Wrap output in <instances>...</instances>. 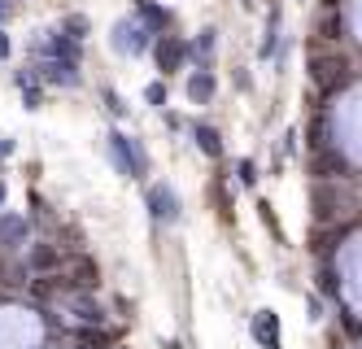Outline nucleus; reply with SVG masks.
I'll list each match as a JSON object with an SVG mask.
<instances>
[{
    "mask_svg": "<svg viewBox=\"0 0 362 349\" xmlns=\"http://www.w3.org/2000/svg\"><path fill=\"white\" fill-rule=\"evenodd\" d=\"M310 79H315L319 92H336L349 79V62L341 57V52H327V57H315L310 62Z\"/></svg>",
    "mask_w": 362,
    "mask_h": 349,
    "instance_id": "f257e3e1",
    "label": "nucleus"
},
{
    "mask_svg": "<svg viewBox=\"0 0 362 349\" xmlns=\"http://www.w3.org/2000/svg\"><path fill=\"white\" fill-rule=\"evenodd\" d=\"M110 144H114V157H118V166L127 175H144L148 171V157H144V149L132 136H110Z\"/></svg>",
    "mask_w": 362,
    "mask_h": 349,
    "instance_id": "f03ea898",
    "label": "nucleus"
},
{
    "mask_svg": "<svg viewBox=\"0 0 362 349\" xmlns=\"http://www.w3.org/2000/svg\"><path fill=\"white\" fill-rule=\"evenodd\" d=\"M114 48L118 52H144L148 48V31L144 26H132V22H118L114 26Z\"/></svg>",
    "mask_w": 362,
    "mask_h": 349,
    "instance_id": "7ed1b4c3",
    "label": "nucleus"
},
{
    "mask_svg": "<svg viewBox=\"0 0 362 349\" xmlns=\"http://www.w3.org/2000/svg\"><path fill=\"white\" fill-rule=\"evenodd\" d=\"M184 57H188V44L179 40V35H162V40H158V66H162L166 74L184 66Z\"/></svg>",
    "mask_w": 362,
    "mask_h": 349,
    "instance_id": "20e7f679",
    "label": "nucleus"
},
{
    "mask_svg": "<svg viewBox=\"0 0 362 349\" xmlns=\"http://www.w3.org/2000/svg\"><path fill=\"white\" fill-rule=\"evenodd\" d=\"M148 205H153V214H158V219H166V223L179 219V197L170 193V188H162V183L148 193Z\"/></svg>",
    "mask_w": 362,
    "mask_h": 349,
    "instance_id": "39448f33",
    "label": "nucleus"
},
{
    "mask_svg": "<svg viewBox=\"0 0 362 349\" xmlns=\"http://www.w3.org/2000/svg\"><path fill=\"white\" fill-rule=\"evenodd\" d=\"M253 336L262 341L267 349H275V341H279V319H275L271 310H257V314H253Z\"/></svg>",
    "mask_w": 362,
    "mask_h": 349,
    "instance_id": "423d86ee",
    "label": "nucleus"
},
{
    "mask_svg": "<svg viewBox=\"0 0 362 349\" xmlns=\"http://www.w3.org/2000/svg\"><path fill=\"white\" fill-rule=\"evenodd\" d=\"M44 79H48V84H74V79H79V70H74V62H44Z\"/></svg>",
    "mask_w": 362,
    "mask_h": 349,
    "instance_id": "0eeeda50",
    "label": "nucleus"
},
{
    "mask_svg": "<svg viewBox=\"0 0 362 349\" xmlns=\"http://www.w3.org/2000/svg\"><path fill=\"white\" fill-rule=\"evenodd\" d=\"M188 96H192V101H210V96H214V74H210V70L192 74V79H188Z\"/></svg>",
    "mask_w": 362,
    "mask_h": 349,
    "instance_id": "6e6552de",
    "label": "nucleus"
},
{
    "mask_svg": "<svg viewBox=\"0 0 362 349\" xmlns=\"http://www.w3.org/2000/svg\"><path fill=\"white\" fill-rule=\"evenodd\" d=\"M48 52H53L57 62H74V57H79V44H74L70 35H53V40H48Z\"/></svg>",
    "mask_w": 362,
    "mask_h": 349,
    "instance_id": "1a4fd4ad",
    "label": "nucleus"
},
{
    "mask_svg": "<svg viewBox=\"0 0 362 349\" xmlns=\"http://www.w3.org/2000/svg\"><path fill=\"white\" fill-rule=\"evenodd\" d=\"M197 144H201V153H205V157H218V153H223L218 131H214V127H197Z\"/></svg>",
    "mask_w": 362,
    "mask_h": 349,
    "instance_id": "9d476101",
    "label": "nucleus"
},
{
    "mask_svg": "<svg viewBox=\"0 0 362 349\" xmlns=\"http://www.w3.org/2000/svg\"><path fill=\"white\" fill-rule=\"evenodd\" d=\"M136 5H140V13H144L153 26H166V22H170V13H166V9H158L153 0H136Z\"/></svg>",
    "mask_w": 362,
    "mask_h": 349,
    "instance_id": "9b49d317",
    "label": "nucleus"
},
{
    "mask_svg": "<svg viewBox=\"0 0 362 349\" xmlns=\"http://www.w3.org/2000/svg\"><path fill=\"white\" fill-rule=\"evenodd\" d=\"M192 52H197V57H210V52H214V31H201L192 40Z\"/></svg>",
    "mask_w": 362,
    "mask_h": 349,
    "instance_id": "f8f14e48",
    "label": "nucleus"
},
{
    "mask_svg": "<svg viewBox=\"0 0 362 349\" xmlns=\"http://www.w3.org/2000/svg\"><path fill=\"white\" fill-rule=\"evenodd\" d=\"M74 310H79L83 324H100V319H105V314H100V306H92V302H74Z\"/></svg>",
    "mask_w": 362,
    "mask_h": 349,
    "instance_id": "ddd939ff",
    "label": "nucleus"
},
{
    "mask_svg": "<svg viewBox=\"0 0 362 349\" xmlns=\"http://www.w3.org/2000/svg\"><path fill=\"white\" fill-rule=\"evenodd\" d=\"M79 345H83V349H110V336H105V332H83Z\"/></svg>",
    "mask_w": 362,
    "mask_h": 349,
    "instance_id": "4468645a",
    "label": "nucleus"
},
{
    "mask_svg": "<svg viewBox=\"0 0 362 349\" xmlns=\"http://www.w3.org/2000/svg\"><path fill=\"white\" fill-rule=\"evenodd\" d=\"M22 231H27L22 219H5V223H0V236H22Z\"/></svg>",
    "mask_w": 362,
    "mask_h": 349,
    "instance_id": "2eb2a0df",
    "label": "nucleus"
},
{
    "mask_svg": "<svg viewBox=\"0 0 362 349\" xmlns=\"http://www.w3.org/2000/svg\"><path fill=\"white\" fill-rule=\"evenodd\" d=\"M66 31H70V40H79V35L88 31V22H83V18H66Z\"/></svg>",
    "mask_w": 362,
    "mask_h": 349,
    "instance_id": "dca6fc26",
    "label": "nucleus"
},
{
    "mask_svg": "<svg viewBox=\"0 0 362 349\" xmlns=\"http://www.w3.org/2000/svg\"><path fill=\"white\" fill-rule=\"evenodd\" d=\"M31 262H35V266H53V262H57V253H53V249H35V258H31Z\"/></svg>",
    "mask_w": 362,
    "mask_h": 349,
    "instance_id": "f3484780",
    "label": "nucleus"
},
{
    "mask_svg": "<svg viewBox=\"0 0 362 349\" xmlns=\"http://www.w3.org/2000/svg\"><path fill=\"white\" fill-rule=\"evenodd\" d=\"M144 96H148L153 105H162V101H166V88H162V84H148V92H144Z\"/></svg>",
    "mask_w": 362,
    "mask_h": 349,
    "instance_id": "a211bd4d",
    "label": "nucleus"
},
{
    "mask_svg": "<svg viewBox=\"0 0 362 349\" xmlns=\"http://www.w3.org/2000/svg\"><path fill=\"white\" fill-rule=\"evenodd\" d=\"M257 175H253V162H240V183H253Z\"/></svg>",
    "mask_w": 362,
    "mask_h": 349,
    "instance_id": "6ab92c4d",
    "label": "nucleus"
},
{
    "mask_svg": "<svg viewBox=\"0 0 362 349\" xmlns=\"http://www.w3.org/2000/svg\"><path fill=\"white\" fill-rule=\"evenodd\" d=\"M5 57H9V40H5V35H0V62H5Z\"/></svg>",
    "mask_w": 362,
    "mask_h": 349,
    "instance_id": "aec40b11",
    "label": "nucleus"
},
{
    "mask_svg": "<svg viewBox=\"0 0 362 349\" xmlns=\"http://www.w3.org/2000/svg\"><path fill=\"white\" fill-rule=\"evenodd\" d=\"M0 201H5V183H0Z\"/></svg>",
    "mask_w": 362,
    "mask_h": 349,
    "instance_id": "412c9836",
    "label": "nucleus"
},
{
    "mask_svg": "<svg viewBox=\"0 0 362 349\" xmlns=\"http://www.w3.org/2000/svg\"><path fill=\"white\" fill-rule=\"evenodd\" d=\"M0 18H5V0H0Z\"/></svg>",
    "mask_w": 362,
    "mask_h": 349,
    "instance_id": "4be33fe9",
    "label": "nucleus"
}]
</instances>
